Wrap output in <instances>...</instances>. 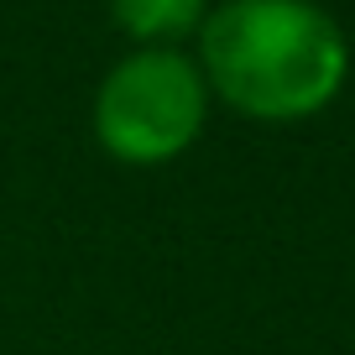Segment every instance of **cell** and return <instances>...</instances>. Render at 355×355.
I'll return each mask as SVG.
<instances>
[{
	"label": "cell",
	"instance_id": "6da1fadb",
	"mask_svg": "<svg viewBox=\"0 0 355 355\" xmlns=\"http://www.w3.org/2000/svg\"><path fill=\"white\" fill-rule=\"evenodd\" d=\"M345 37L309 0H225L204 21V68L235 110L298 121L340 94Z\"/></svg>",
	"mask_w": 355,
	"mask_h": 355
},
{
	"label": "cell",
	"instance_id": "7a4b0ae2",
	"mask_svg": "<svg viewBox=\"0 0 355 355\" xmlns=\"http://www.w3.org/2000/svg\"><path fill=\"white\" fill-rule=\"evenodd\" d=\"M204 78L189 58L152 47L110 68L94 105V131L121 162H167L199 136Z\"/></svg>",
	"mask_w": 355,
	"mask_h": 355
},
{
	"label": "cell",
	"instance_id": "3957f363",
	"mask_svg": "<svg viewBox=\"0 0 355 355\" xmlns=\"http://www.w3.org/2000/svg\"><path fill=\"white\" fill-rule=\"evenodd\" d=\"M110 6H115V21L131 37H141V42L183 37L204 16V0H110Z\"/></svg>",
	"mask_w": 355,
	"mask_h": 355
}]
</instances>
